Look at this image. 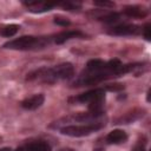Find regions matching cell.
<instances>
[{"label":"cell","instance_id":"6da1fadb","mask_svg":"<svg viewBox=\"0 0 151 151\" xmlns=\"http://www.w3.org/2000/svg\"><path fill=\"white\" fill-rule=\"evenodd\" d=\"M48 42V39L42 37H32V35H24L18 39L11 40L4 45L5 48L11 50H19V51H27V50H37L42 48Z\"/></svg>","mask_w":151,"mask_h":151},{"label":"cell","instance_id":"7a4b0ae2","mask_svg":"<svg viewBox=\"0 0 151 151\" xmlns=\"http://www.w3.org/2000/svg\"><path fill=\"white\" fill-rule=\"evenodd\" d=\"M103 126H104V123H100V122L85 124V125H68V126L61 127L60 132L70 137H84V136H88L90 133L99 130Z\"/></svg>","mask_w":151,"mask_h":151},{"label":"cell","instance_id":"3957f363","mask_svg":"<svg viewBox=\"0 0 151 151\" xmlns=\"http://www.w3.org/2000/svg\"><path fill=\"white\" fill-rule=\"evenodd\" d=\"M109 33L113 35H137L142 33V27L138 25H131V24L118 25V26L111 27L109 29Z\"/></svg>","mask_w":151,"mask_h":151},{"label":"cell","instance_id":"277c9868","mask_svg":"<svg viewBox=\"0 0 151 151\" xmlns=\"http://www.w3.org/2000/svg\"><path fill=\"white\" fill-rule=\"evenodd\" d=\"M105 98V92L103 88H94L91 91H87L85 93L79 94L77 98H74L76 101H80V103H94V101H100L104 100Z\"/></svg>","mask_w":151,"mask_h":151},{"label":"cell","instance_id":"5b68a950","mask_svg":"<svg viewBox=\"0 0 151 151\" xmlns=\"http://www.w3.org/2000/svg\"><path fill=\"white\" fill-rule=\"evenodd\" d=\"M44 100H45L44 94H34V96L22 100L21 106L26 110H35L44 104Z\"/></svg>","mask_w":151,"mask_h":151},{"label":"cell","instance_id":"8992f818","mask_svg":"<svg viewBox=\"0 0 151 151\" xmlns=\"http://www.w3.org/2000/svg\"><path fill=\"white\" fill-rule=\"evenodd\" d=\"M25 6H27V8L31 12H46L50 11L52 7L57 6V4L53 2H40V1H28V2H24Z\"/></svg>","mask_w":151,"mask_h":151},{"label":"cell","instance_id":"52a82bcc","mask_svg":"<svg viewBox=\"0 0 151 151\" xmlns=\"http://www.w3.org/2000/svg\"><path fill=\"white\" fill-rule=\"evenodd\" d=\"M126 139H127V134L123 130H113L106 137V140L110 144H120L124 143Z\"/></svg>","mask_w":151,"mask_h":151},{"label":"cell","instance_id":"ba28073f","mask_svg":"<svg viewBox=\"0 0 151 151\" xmlns=\"http://www.w3.org/2000/svg\"><path fill=\"white\" fill-rule=\"evenodd\" d=\"M84 33H81L80 31H66V32H61L59 33L54 41L57 44H63L65 42L66 40H70V39H73V38H84Z\"/></svg>","mask_w":151,"mask_h":151},{"label":"cell","instance_id":"9c48e42d","mask_svg":"<svg viewBox=\"0 0 151 151\" xmlns=\"http://www.w3.org/2000/svg\"><path fill=\"white\" fill-rule=\"evenodd\" d=\"M86 70L90 73H97V72H101L104 70H107V63L100 60V59H92L87 63L86 65Z\"/></svg>","mask_w":151,"mask_h":151},{"label":"cell","instance_id":"30bf717a","mask_svg":"<svg viewBox=\"0 0 151 151\" xmlns=\"http://www.w3.org/2000/svg\"><path fill=\"white\" fill-rule=\"evenodd\" d=\"M124 13L132 18H144L146 15V9L140 6H127L125 7Z\"/></svg>","mask_w":151,"mask_h":151},{"label":"cell","instance_id":"8fae6325","mask_svg":"<svg viewBox=\"0 0 151 151\" xmlns=\"http://www.w3.org/2000/svg\"><path fill=\"white\" fill-rule=\"evenodd\" d=\"M26 147V151H51V145L47 142L44 140H38L29 143Z\"/></svg>","mask_w":151,"mask_h":151},{"label":"cell","instance_id":"7c38bea8","mask_svg":"<svg viewBox=\"0 0 151 151\" xmlns=\"http://www.w3.org/2000/svg\"><path fill=\"white\" fill-rule=\"evenodd\" d=\"M19 25L15 24H9V25H5L2 27H0V35L2 37H13L18 31H19Z\"/></svg>","mask_w":151,"mask_h":151},{"label":"cell","instance_id":"4fadbf2b","mask_svg":"<svg viewBox=\"0 0 151 151\" xmlns=\"http://www.w3.org/2000/svg\"><path fill=\"white\" fill-rule=\"evenodd\" d=\"M118 19H119V14L118 13H109V14H106V15L100 18V20H103L105 22H114Z\"/></svg>","mask_w":151,"mask_h":151},{"label":"cell","instance_id":"5bb4252c","mask_svg":"<svg viewBox=\"0 0 151 151\" xmlns=\"http://www.w3.org/2000/svg\"><path fill=\"white\" fill-rule=\"evenodd\" d=\"M57 5H59V6L64 7V8H66L67 11H74V9H78V8L80 7L79 4L70 2V1H67V2H60V4H57Z\"/></svg>","mask_w":151,"mask_h":151},{"label":"cell","instance_id":"9a60e30c","mask_svg":"<svg viewBox=\"0 0 151 151\" xmlns=\"http://www.w3.org/2000/svg\"><path fill=\"white\" fill-rule=\"evenodd\" d=\"M54 22L59 26H68L70 25V21L66 19V18H63V17H55L54 18Z\"/></svg>","mask_w":151,"mask_h":151},{"label":"cell","instance_id":"2e32d148","mask_svg":"<svg viewBox=\"0 0 151 151\" xmlns=\"http://www.w3.org/2000/svg\"><path fill=\"white\" fill-rule=\"evenodd\" d=\"M96 6H100V7H113L114 4L111 1H94Z\"/></svg>","mask_w":151,"mask_h":151},{"label":"cell","instance_id":"e0dca14e","mask_svg":"<svg viewBox=\"0 0 151 151\" xmlns=\"http://www.w3.org/2000/svg\"><path fill=\"white\" fill-rule=\"evenodd\" d=\"M150 29H151V25H150V24H146V25L144 26V28H143V33H144V37H145L146 40H150V38H151V35H150Z\"/></svg>","mask_w":151,"mask_h":151},{"label":"cell","instance_id":"ac0fdd59","mask_svg":"<svg viewBox=\"0 0 151 151\" xmlns=\"http://www.w3.org/2000/svg\"><path fill=\"white\" fill-rule=\"evenodd\" d=\"M123 88H124L123 84H112V85L107 86V90H110V91H119V90H123Z\"/></svg>","mask_w":151,"mask_h":151},{"label":"cell","instance_id":"d6986e66","mask_svg":"<svg viewBox=\"0 0 151 151\" xmlns=\"http://www.w3.org/2000/svg\"><path fill=\"white\" fill-rule=\"evenodd\" d=\"M132 151H145V147H144V145H142V144H137V145L133 147Z\"/></svg>","mask_w":151,"mask_h":151},{"label":"cell","instance_id":"ffe728a7","mask_svg":"<svg viewBox=\"0 0 151 151\" xmlns=\"http://www.w3.org/2000/svg\"><path fill=\"white\" fill-rule=\"evenodd\" d=\"M59 151H74L73 149H68V147H66V149H61V150H59Z\"/></svg>","mask_w":151,"mask_h":151},{"label":"cell","instance_id":"44dd1931","mask_svg":"<svg viewBox=\"0 0 151 151\" xmlns=\"http://www.w3.org/2000/svg\"><path fill=\"white\" fill-rule=\"evenodd\" d=\"M15 151H26V147H18Z\"/></svg>","mask_w":151,"mask_h":151}]
</instances>
